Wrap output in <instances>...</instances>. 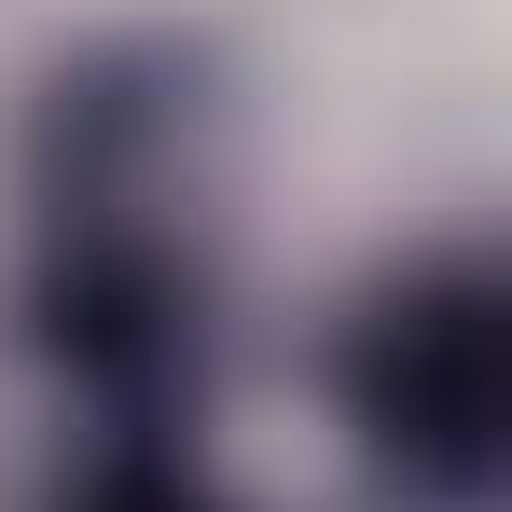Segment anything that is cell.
Segmentation results:
<instances>
[{
  "mask_svg": "<svg viewBox=\"0 0 512 512\" xmlns=\"http://www.w3.org/2000/svg\"><path fill=\"white\" fill-rule=\"evenodd\" d=\"M512 291L485 236L402 250L333 333V429L388 512H499L512 457Z\"/></svg>",
  "mask_w": 512,
  "mask_h": 512,
  "instance_id": "obj_1",
  "label": "cell"
},
{
  "mask_svg": "<svg viewBox=\"0 0 512 512\" xmlns=\"http://www.w3.org/2000/svg\"><path fill=\"white\" fill-rule=\"evenodd\" d=\"M42 512H250V499L194 457V429H84Z\"/></svg>",
  "mask_w": 512,
  "mask_h": 512,
  "instance_id": "obj_2",
  "label": "cell"
}]
</instances>
